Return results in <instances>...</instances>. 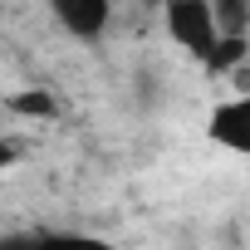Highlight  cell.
<instances>
[{
	"label": "cell",
	"mask_w": 250,
	"mask_h": 250,
	"mask_svg": "<svg viewBox=\"0 0 250 250\" xmlns=\"http://www.w3.org/2000/svg\"><path fill=\"white\" fill-rule=\"evenodd\" d=\"M162 25H167L172 44L187 49L191 59H201V64L221 44V25H216L211 0H162Z\"/></svg>",
	"instance_id": "cell-1"
},
{
	"label": "cell",
	"mask_w": 250,
	"mask_h": 250,
	"mask_svg": "<svg viewBox=\"0 0 250 250\" xmlns=\"http://www.w3.org/2000/svg\"><path fill=\"white\" fill-rule=\"evenodd\" d=\"M49 15L79 44H98L113 25V0H49Z\"/></svg>",
	"instance_id": "cell-2"
},
{
	"label": "cell",
	"mask_w": 250,
	"mask_h": 250,
	"mask_svg": "<svg viewBox=\"0 0 250 250\" xmlns=\"http://www.w3.org/2000/svg\"><path fill=\"white\" fill-rule=\"evenodd\" d=\"M206 138L216 147L235 152V157H250V93H235V98H226V103L211 108Z\"/></svg>",
	"instance_id": "cell-3"
},
{
	"label": "cell",
	"mask_w": 250,
	"mask_h": 250,
	"mask_svg": "<svg viewBox=\"0 0 250 250\" xmlns=\"http://www.w3.org/2000/svg\"><path fill=\"white\" fill-rule=\"evenodd\" d=\"M245 64H250V35H221V44H216L211 59H206V74L226 79V74H235V69H245Z\"/></svg>",
	"instance_id": "cell-4"
},
{
	"label": "cell",
	"mask_w": 250,
	"mask_h": 250,
	"mask_svg": "<svg viewBox=\"0 0 250 250\" xmlns=\"http://www.w3.org/2000/svg\"><path fill=\"white\" fill-rule=\"evenodd\" d=\"M35 250H118L93 230H35Z\"/></svg>",
	"instance_id": "cell-5"
},
{
	"label": "cell",
	"mask_w": 250,
	"mask_h": 250,
	"mask_svg": "<svg viewBox=\"0 0 250 250\" xmlns=\"http://www.w3.org/2000/svg\"><path fill=\"white\" fill-rule=\"evenodd\" d=\"M10 113H20V118H54L59 98L44 93V88H25V93H10Z\"/></svg>",
	"instance_id": "cell-6"
},
{
	"label": "cell",
	"mask_w": 250,
	"mask_h": 250,
	"mask_svg": "<svg viewBox=\"0 0 250 250\" xmlns=\"http://www.w3.org/2000/svg\"><path fill=\"white\" fill-rule=\"evenodd\" d=\"M221 35H250V0H211Z\"/></svg>",
	"instance_id": "cell-7"
}]
</instances>
